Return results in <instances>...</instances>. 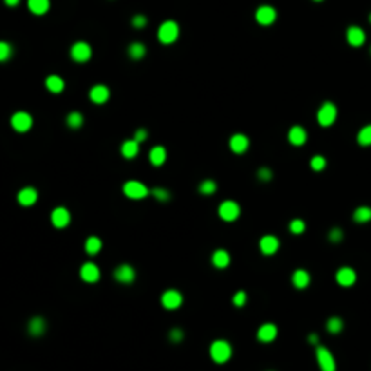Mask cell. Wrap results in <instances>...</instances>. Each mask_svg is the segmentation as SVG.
<instances>
[{
    "instance_id": "cell-1",
    "label": "cell",
    "mask_w": 371,
    "mask_h": 371,
    "mask_svg": "<svg viewBox=\"0 0 371 371\" xmlns=\"http://www.w3.org/2000/svg\"><path fill=\"white\" fill-rule=\"evenodd\" d=\"M210 357L214 362L224 364L232 357V346L226 340H214L210 346Z\"/></svg>"
},
{
    "instance_id": "cell-2",
    "label": "cell",
    "mask_w": 371,
    "mask_h": 371,
    "mask_svg": "<svg viewBox=\"0 0 371 371\" xmlns=\"http://www.w3.org/2000/svg\"><path fill=\"white\" fill-rule=\"evenodd\" d=\"M179 37V26L174 22V20H167L160 26L158 29V40L161 44H174Z\"/></svg>"
},
{
    "instance_id": "cell-3",
    "label": "cell",
    "mask_w": 371,
    "mask_h": 371,
    "mask_svg": "<svg viewBox=\"0 0 371 371\" xmlns=\"http://www.w3.org/2000/svg\"><path fill=\"white\" fill-rule=\"evenodd\" d=\"M123 194H125L129 199H143L150 194V190H148L141 181H134V179H132V181H127V183L123 185Z\"/></svg>"
},
{
    "instance_id": "cell-4",
    "label": "cell",
    "mask_w": 371,
    "mask_h": 371,
    "mask_svg": "<svg viewBox=\"0 0 371 371\" xmlns=\"http://www.w3.org/2000/svg\"><path fill=\"white\" fill-rule=\"evenodd\" d=\"M337 120V107L333 105L332 102L322 103V107L317 112V122L322 125V127H330L333 125V122Z\"/></svg>"
},
{
    "instance_id": "cell-5",
    "label": "cell",
    "mask_w": 371,
    "mask_h": 371,
    "mask_svg": "<svg viewBox=\"0 0 371 371\" xmlns=\"http://www.w3.org/2000/svg\"><path fill=\"white\" fill-rule=\"evenodd\" d=\"M218 214H219V218L223 219V221H236L237 218H239V214H241V208H239V205H237L236 201H223L221 205H219L218 208Z\"/></svg>"
},
{
    "instance_id": "cell-6",
    "label": "cell",
    "mask_w": 371,
    "mask_h": 371,
    "mask_svg": "<svg viewBox=\"0 0 371 371\" xmlns=\"http://www.w3.org/2000/svg\"><path fill=\"white\" fill-rule=\"evenodd\" d=\"M315 357H317V362H319L320 370L322 371H335L337 366H335V358H333L332 352L326 350L324 346H319L315 350Z\"/></svg>"
},
{
    "instance_id": "cell-7",
    "label": "cell",
    "mask_w": 371,
    "mask_h": 371,
    "mask_svg": "<svg viewBox=\"0 0 371 371\" xmlns=\"http://www.w3.org/2000/svg\"><path fill=\"white\" fill-rule=\"evenodd\" d=\"M11 127H13L17 132H27V130L33 127L31 114H27V112H24V111L15 112V114L11 116Z\"/></svg>"
},
{
    "instance_id": "cell-8",
    "label": "cell",
    "mask_w": 371,
    "mask_h": 371,
    "mask_svg": "<svg viewBox=\"0 0 371 371\" xmlns=\"http://www.w3.org/2000/svg\"><path fill=\"white\" fill-rule=\"evenodd\" d=\"M93 55V49L87 42H76V44L71 47V58L74 62H87Z\"/></svg>"
},
{
    "instance_id": "cell-9",
    "label": "cell",
    "mask_w": 371,
    "mask_h": 371,
    "mask_svg": "<svg viewBox=\"0 0 371 371\" xmlns=\"http://www.w3.org/2000/svg\"><path fill=\"white\" fill-rule=\"evenodd\" d=\"M275 19H277V11H275V7L272 6H259L256 11V20L257 24H261V26H270V24H274Z\"/></svg>"
},
{
    "instance_id": "cell-10",
    "label": "cell",
    "mask_w": 371,
    "mask_h": 371,
    "mask_svg": "<svg viewBox=\"0 0 371 371\" xmlns=\"http://www.w3.org/2000/svg\"><path fill=\"white\" fill-rule=\"evenodd\" d=\"M181 302H183V297L178 290H167L165 294L161 295V304L167 310H176L181 306Z\"/></svg>"
},
{
    "instance_id": "cell-11",
    "label": "cell",
    "mask_w": 371,
    "mask_h": 371,
    "mask_svg": "<svg viewBox=\"0 0 371 371\" xmlns=\"http://www.w3.org/2000/svg\"><path fill=\"white\" fill-rule=\"evenodd\" d=\"M114 279L122 284H130L136 279V272L130 264H120L114 270Z\"/></svg>"
},
{
    "instance_id": "cell-12",
    "label": "cell",
    "mask_w": 371,
    "mask_h": 371,
    "mask_svg": "<svg viewBox=\"0 0 371 371\" xmlns=\"http://www.w3.org/2000/svg\"><path fill=\"white\" fill-rule=\"evenodd\" d=\"M71 221V214L67 208L64 206H56L55 210L51 212V223L53 226H56V228H65Z\"/></svg>"
},
{
    "instance_id": "cell-13",
    "label": "cell",
    "mask_w": 371,
    "mask_h": 371,
    "mask_svg": "<svg viewBox=\"0 0 371 371\" xmlns=\"http://www.w3.org/2000/svg\"><path fill=\"white\" fill-rule=\"evenodd\" d=\"M346 40H348V44L353 45V47H360V45L366 42L364 29H360L358 26L348 27V31H346Z\"/></svg>"
},
{
    "instance_id": "cell-14",
    "label": "cell",
    "mask_w": 371,
    "mask_h": 371,
    "mask_svg": "<svg viewBox=\"0 0 371 371\" xmlns=\"http://www.w3.org/2000/svg\"><path fill=\"white\" fill-rule=\"evenodd\" d=\"M19 199V203L22 206H31L37 203V199H38V192H37V188H33V186H26V188H22L17 196Z\"/></svg>"
},
{
    "instance_id": "cell-15",
    "label": "cell",
    "mask_w": 371,
    "mask_h": 371,
    "mask_svg": "<svg viewBox=\"0 0 371 371\" xmlns=\"http://www.w3.org/2000/svg\"><path fill=\"white\" fill-rule=\"evenodd\" d=\"M80 275L85 282H96L100 279V268L94 262H85L80 268Z\"/></svg>"
},
{
    "instance_id": "cell-16",
    "label": "cell",
    "mask_w": 371,
    "mask_h": 371,
    "mask_svg": "<svg viewBox=\"0 0 371 371\" xmlns=\"http://www.w3.org/2000/svg\"><path fill=\"white\" fill-rule=\"evenodd\" d=\"M337 282H339L340 286H352L355 284L357 281V274H355V270L350 268V266H342V268L337 272Z\"/></svg>"
},
{
    "instance_id": "cell-17",
    "label": "cell",
    "mask_w": 371,
    "mask_h": 371,
    "mask_svg": "<svg viewBox=\"0 0 371 371\" xmlns=\"http://www.w3.org/2000/svg\"><path fill=\"white\" fill-rule=\"evenodd\" d=\"M306 140H308V134L301 125H294V127L288 130V141L292 143V145H295V147H301V145H304Z\"/></svg>"
},
{
    "instance_id": "cell-18",
    "label": "cell",
    "mask_w": 371,
    "mask_h": 371,
    "mask_svg": "<svg viewBox=\"0 0 371 371\" xmlns=\"http://www.w3.org/2000/svg\"><path fill=\"white\" fill-rule=\"evenodd\" d=\"M259 248L264 256H272L279 250V239L275 236H262L259 241Z\"/></svg>"
},
{
    "instance_id": "cell-19",
    "label": "cell",
    "mask_w": 371,
    "mask_h": 371,
    "mask_svg": "<svg viewBox=\"0 0 371 371\" xmlns=\"http://www.w3.org/2000/svg\"><path fill=\"white\" fill-rule=\"evenodd\" d=\"M109 94H111L109 87H105V85H102V83L94 85V87L89 91V98L93 103H105L107 100H109Z\"/></svg>"
},
{
    "instance_id": "cell-20",
    "label": "cell",
    "mask_w": 371,
    "mask_h": 371,
    "mask_svg": "<svg viewBox=\"0 0 371 371\" xmlns=\"http://www.w3.org/2000/svg\"><path fill=\"white\" fill-rule=\"evenodd\" d=\"M277 337V326L275 324H262L259 330H257V339L261 340V342H272V340Z\"/></svg>"
},
{
    "instance_id": "cell-21",
    "label": "cell",
    "mask_w": 371,
    "mask_h": 371,
    "mask_svg": "<svg viewBox=\"0 0 371 371\" xmlns=\"http://www.w3.org/2000/svg\"><path fill=\"white\" fill-rule=\"evenodd\" d=\"M250 141L248 138L244 134H234L230 138V148L234 150L236 154H243L246 152V148H248Z\"/></svg>"
},
{
    "instance_id": "cell-22",
    "label": "cell",
    "mask_w": 371,
    "mask_h": 371,
    "mask_svg": "<svg viewBox=\"0 0 371 371\" xmlns=\"http://www.w3.org/2000/svg\"><path fill=\"white\" fill-rule=\"evenodd\" d=\"M212 262H214L216 268H226V266L230 264V254L223 248L216 250V252L212 254Z\"/></svg>"
},
{
    "instance_id": "cell-23",
    "label": "cell",
    "mask_w": 371,
    "mask_h": 371,
    "mask_svg": "<svg viewBox=\"0 0 371 371\" xmlns=\"http://www.w3.org/2000/svg\"><path fill=\"white\" fill-rule=\"evenodd\" d=\"M138 152H140V141H136V140L123 141V145H122L123 158H127V160H132V158H136V156H138Z\"/></svg>"
},
{
    "instance_id": "cell-24",
    "label": "cell",
    "mask_w": 371,
    "mask_h": 371,
    "mask_svg": "<svg viewBox=\"0 0 371 371\" xmlns=\"http://www.w3.org/2000/svg\"><path fill=\"white\" fill-rule=\"evenodd\" d=\"M292 282H294L295 288L304 290L310 284V274L306 270H295L294 275H292Z\"/></svg>"
},
{
    "instance_id": "cell-25",
    "label": "cell",
    "mask_w": 371,
    "mask_h": 371,
    "mask_svg": "<svg viewBox=\"0 0 371 371\" xmlns=\"http://www.w3.org/2000/svg\"><path fill=\"white\" fill-rule=\"evenodd\" d=\"M148 160H150V163H152L154 167H161L163 163H165L167 160V150L165 147H154L152 150H150V154H148Z\"/></svg>"
},
{
    "instance_id": "cell-26",
    "label": "cell",
    "mask_w": 371,
    "mask_h": 371,
    "mask_svg": "<svg viewBox=\"0 0 371 371\" xmlns=\"http://www.w3.org/2000/svg\"><path fill=\"white\" fill-rule=\"evenodd\" d=\"M27 7L35 15H45L49 11V0H27Z\"/></svg>"
},
{
    "instance_id": "cell-27",
    "label": "cell",
    "mask_w": 371,
    "mask_h": 371,
    "mask_svg": "<svg viewBox=\"0 0 371 371\" xmlns=\"http://www.w3.org/2000/svg\"><path fill=\"white\" fill-rule=\"evenodd\" d=\"M27 330H29L33 337H40L45 332V320L42 317H33L29 320V324H27Z\"/></svg>"
},
{
    "instance_id": "cell-28",
    "label": "cell",
    "mask_w": 371,
    "mask_h": 371,
    "mask_svg": "<svg viewBox=\"0 0 371 371\" xmlns=\"http://www.w3.org/2000/svg\"><path fill=\"white\" fill-rule=\"evenodd\" d=\"M45 87L51 91V93L58 94V93H62V91H64L65 83H64V80H62L60 76L53 74V76H47V80H45Z\"/></svg>"
},
{
    "instance_id": "cell-29",
    "label": "cell",
    "mask_w": 371,
    "mask_h": 371,
    "mask_svg": "<svg viewBox=\"0 0 371 371\" xmlns=\"http://www.w3.org/2000/svg\"><path fill=\"white\" fill-rule=\"evenodd\" d=\"M102 250V239L96 236H91L85 239V252L89 254V256H94Z\"/></svg>"
},
{
    "instance_id": "cell-30",
    "label": "cell",
    "mask_w": 371,
    "mask_h": 371,
    "mask_svg": "<svg viewBox=\"0 0 371 371\" xmlns=\"http://www.w3.org/2000/svg\"><path fill=\"white\" fill-rule=\"evenodd\" d=\"M129 56L132 58V60H140V58L145 56V53H147V47L143 44H140V42H132V44L129 45Z\"/></svg>"
},
{
    "instance_id": "cell-31",
    "label": "cell",
    "mask_w": 371,
    "mask_h": 371,
    "mask_svg": "<svg viewBox=\"0 0 371 371\" xmlns=\"http://www.w3.org/2000/svg\"><path fill=\"white\" fill-rule=\"evenodd\" d=\"M353 219L357 223H368V221H371V208L370 206H358L357 210L353 212Z\"/></svg>"
},
{
    "instance_id": "cell-32",
    "label": "cell",
    "mask_w": 371,
    "mask_h": 371,
    "mask_svg": "<svg viewBox=\"0 0 371 371\" xmlns=\"http://www.w3.org/2000/svg\"><path fill=\"white\" fill-rule=\"evenodd\" d=\"M357 141H358V145H362V147H370L371 145V123L358 130Z\"/></svg>"
},
{
    "instance_id": "cell-33",
    "label": "cell",
    "mask_w": 371,
    "mask_h": 371,
    "mask_svg": "<svg viewBox=\"0 0 371 371\" xmlns=\"http://www.w3.org/2000/svg\"><path fill=\"white\" fill-rule=\"evenodd\" d=\"M82 123H83L82 112H78V111L69 112V116H67V125H69L71 129H80L82 127Z\"/></svg>"
},
{
    "instance_id": "cell-34",
    "label": "cell",
    "mask_w": 371,
    "mask_h": 371,
    "mask_svg": "<svg viewBox=\"0 0 371 371\" xmlns=\"http://www.w3.org/2000/svg\"><path fill=\"white\" fill-rule=\"evenodd\" d=\"M326 328L330 333H340L342 328H344V322H342L340 317H332V319L326 322Z\"/></svg>"
},
{
    "instance_id": "cell-35",
    "label": "cell",
    "mask_w": 371,
    "mask_h": 371,
    "mask_svg": "<svg viewBox=\"0 0 371 371\" xmlns=\"http://www.w3.org/2000/svg\"><path fill=\"white\" fill-rule=\"evenodd\" d=\"M218 190V185H216V181H212V179H206L203 181L201 185H199V192L201 194H214Z\"/></svg>"
},
{
    "instance_id": "cell-36",
    "label": "cell",
    "mask_w": 371,
    "mask_h": 371,
    "mask_svg": "<svg viewBox=\"0 0 371 371\" xmlns=\"http://www.w3.org/2000/svg\"><path fill=\"white\" fill-rule=\"evenodd\" d=\"M304 230H306V223H304L302 219L290 221V232H292V234H302Z\"/></svg>"
},
{
    "instance_id": "cell-37",
    "label": "cell",
    "mask_w": 371,
    "mask_h": 371,
    "mask_svg": "<svg viewBox=\"0 0 371 371\" xmlns=\"http://www.w3.org/2000/svg\"><path fill=\"white\" fill-rule=\"evenodd\" d=\"M150 194H152L158 201H161V203H167V201L170 199V192L165 190V188H154V190H150Z\"/></svg>"
},
{
    "instance_id": "cell-38",
    "label": "cell",
    "mask_w": 371,
    "mask_h": 371,
    "mask_svg": "<svg viewBox=\"0 0 371 371\" xmlns=\"http://www.w3.org/2000/svg\"><path fill=\"white\" fill-rule=\"evenodd\" d=\"M310 165L314 170L320 172V170H324V167H326V160H324V156H314L312 161H310Z\"/></svg>"
},
{
    "instance_id": "cell-39",
    "label": "cell",
    "mask_w": 371,
    "mask_h": 371,
    "mask_svg": "<svg viewBox=\"0 0 371 371\" xmlns=\"http://www.w3.org/2000/svg\"><path fill=\"white\" fill-rule=\"evenodd\" d=\"M11 53H13L11 45L7 42H0V62H6L7 58L11 56Z\"/></svg>"
},
{
    "instance_id": "cell-40",
    "label": "cell",
    "mask_w": 371,
    "mask_h": 371,
    "mask_svg": "<svg viewBox=\"0 0 371 371\" xmlns=\"http://www.w3.org/2000/svg\"><path fill=\"white\" fill-rule=\"evenodd\" d=\"M342 236H344V234H342V230H340L339 226L332 228L330 234H328V237H330V241H332V243H339L340 239H342Z\"/></svg>"
},
{
    "instance_id": "cell-41",
    "label": "cell",
    "mask_w": 371,
    "mask_h": 371,
    "mask_svg": "<svg viewBox=\"0 0 371 371\" xmlns=\"http://www.w3.org/2000/svg\"><path fill=\"white\" fill-rule=\"evenodd\" d=\"M132 26H134L136 29L145 27L147 26V17H143V15H136V17H132Z\"/></svg>"
},
{
    "instance_id": "cell-42",
    "label": "cell",
    "mask_w": 371,
    "mask_h": 371,
    "mask_svg": "<svg viewBox=\"0 0 371 371\" xmlns=\"http://www.w3.org/2000/svg\"><path fill=\"white\" fill-rule=\"evenodd\" d=\"M232 301H234V304H236L237 308L244 306V304H246V294H244V292H237Z\"/></svg>"
},
{
    "instance_id": "cell-43",
    "label": "cell",
    "mask_w": 371,
    "mask_h": 371,
    "mask_svg": "<svg viewBox=\"0 0 371 371\" xmlns=\"http://www.w3.org/2000/svg\"><path fill=\"white\" fill-rule=\"evenodd\" d=\"M257 176H259V179H262V181H268V179H272V170L266 168V167H262V168H259Z\"/></svg>"
},
{
    "instance_id": "cell-44",
    "label": "cell",
    "mask_w": 371,
    "mask_h": 371,
    "mask_svg": "<svg viewBox=\"0 0 371 371\" xmlns=\"http://www.w3.org/2000/svg\"><path fill=\"white\" fill-rule=\"evenodd\" d=\"M170 339H172L174 342H179V340L183 339V332H181L179 328H174L172 332H170Z\"/></svg>"
},
{
    "instance_id": "cell-45",
    "label": "cell",
    "mask_w": 371,
    "mask_h": 371,
    "mask_svg": "<svg viewBox=\"0 0 371 371\" xmlns=\"http://www.w3.org/2000/svg\"><path fill=\"white\" fill-rule=\"evenodd\" d=\"M147 130H145V129H138V130H136V136H134V140L136 141H140V143H141V141H145V140H147Z\"/></svg>"
},
{
    "instance_id": "cell-46",
    "label": "cell",
    "mask_w": 371,
    "mask_h": 371,
    "mask_svg": "<svg viewBox=\"0 0 371 371\" xmlns=\"http://www.w3.org/2000/svg\"><path fill=\"white\" fill-rule=\"evenodd\" d=\"M4 2H6V6H9V7H15L20 4V0H4Z\"/></svg>"
},
{
    "instance_id": "cell-47",
    "label": "cell",
    "mask_w": 371,
    "mask_h": 371,
    "mask_svg": "<svg viewBox=\"0 0 371 371\" xmlns=\"http://www.w3.org/2000/svg\"><path fill=\"white\" fill-rule=\"evenodd\" d=\"M310 342H312V344L319 342V337H317V335H310Z\"/></svg>"
},
{
    "instance_id": "cell-48",
    "label": "cell",
    "mask_w": 371,
    "mask_h": 371,
    "mask_svg": "<svg viewBox=\"0 0 371 371\" xmlns=\"http://www.w3.org/2000/svg\"><path fill=\"white\" fill-rule=\"evenodd\" d=\"M315 2H322V0H315Z\"/></svg>"
},
{
    "instance_id": "cell-49",
    "label": "cell",
    "mask_w": 371,
    "mask_h": 371,
    "mask_svg": "<svg viewBox=\"0 0 371 371\" xmlns=\"http://www.w3.org/2000/svg\"><path fill=\"white\" fill-rule=\"evenodd\" d=\"M370 22H371V13H370Z\"/></svg>"
}]
</instances>
